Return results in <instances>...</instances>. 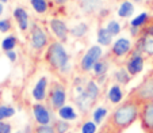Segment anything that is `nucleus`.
<instances>
[{
    "label": "nucleus",
    "mask_w": 153,
    "mask_h": 133,
    "mask_svg": "<svg viewBox=\"0 0 153 133\" xmlns=\"http://www.w3.org/2000/svg\"><path fill=\"white\" fill-rule=\"evenodd\" d=\"M142 68H144V58H142V56L138 55V53L133 55L131 58L126 63V69L130 75H137V73H140L142 71Z\"/></svg>",
    "instance_id": "obj_8"
},
{
    "label": "nucleus",
    "mask_w": 153,
    "mask_h": 133,
    "mask_svg": "<svg viewBox=\"0 0 153 133\" xmlns=\"http://www.w3.org/2000/svg\"><path fill=\"white\" fill-rule=\"evenodd\" d=\"M46 42H48L46 34L43 33L42 29H39L38 26H35L34 30H33V33H31V46L34 48V49L39 50L46 45Z\"/></svg>",
    "instance_id": "obj_9"
},
{
    "label": "nucleus",
    "mask_w": 153,
    "mask_h": 133,
    "mask_svg": "<svg viewBox=\"0 0 153 133\" xmlns=\"http://www.w3.org/2000/svg\"><path fill=\"white\" fill-rule=\"evenodd\" d=\"M142 49L148 53V55H153V37L146 35L142 40Z\"/></svg>",
    "instance_id": "obj_27"
},
{
    "label": "nucleus",
    "mask_w": 153,
    "mask_h": 133,
    "mask_svg": "<svg viewBox=\"0 0 153 133\" xmlns=\"http://www.w3.org/2000/svg\"><path fill=\"white\" fill-rule=\"evenodd\" d=\"M111 37H113V35L108 33L107 29H100L98 31V42L100 43V45H110Z\"/></svg>",
    "instance_id": "obj_19"
},
{
    "label": "nucleus",
    "mask_w": 153,
    "mask_h": 133,
    "mask_svg": "<svg viewBox=\"0 0 153 133\" xmlns=\"http://www.w3.org/2000/svg\"><path fill=\"white\" fill-rule=\"evenodd\" d=\"M87 30H88V26H87L85 23H80L73 27V29L71 30V33H72V35H75V37H83L87 33Z\"/></svg>",
    "instance_id": "obj_28"
},
{
    "label": "nucleus",
    "mask_w": 153,
    "mask_h": 133,
    "mask_svg": "<svg viewBox=\"0 0 153 133\" xmlns=\"http://www.w3.org/2000/svg\"><path fill=\"white\" fill-rule=\"evenodd\" d=\"M1 14H3V4L0 3V15H1Z\"/></svg>",
    "instance_id": "obj_38"
},
{
    "label": "nucleus",
    "mask_w": 153,
    "mask_h": 133,
    "mask_svg": "<svg viewBox=\"0 0 153 133\" xmlns=\"http://www.w3.org/2000/svg\"><path fill=\"white\" fill-rule=\"evenodd\" d=\"M107 116V110L104 107H96L95 111H94V122L95 124H102L103 118Z\"/></svg>",
    "instance_id": "obj_25"
},
{
    "label": "nucleus",
    "mask_w": 153,
    "mask_h": 133,
    "mask_svg": "<svg viewBox=\"0 0 153 133\" xmlns=\"http://www.w3.org/2000/svg\"><path fill=\"white\" fill-rule=\"evenodd\" d=\"M65 99H67V91H65V88L61 84L56 83V86H53L52 91H50V102H52L53 109L60 110L65 105Z\"/></svg>",
    "instance_id": "obj_5"
},
{
    "label": "nucleus",
    "mask_w": 153,
    "mask_h": 133,
    "mask_svg": "<svg viewBox=\"0 0 153 133\" xmlns=\"http://www.w3.org/2000/svg\"><path fill=\"white\" fill-rule=\"evenodd\" d=\"M130 48H131V43H130V41L127 40V38H119V40H117L115 43H114L113 53L115 56H118V57H122V56H125L129 52Z\"/></svg>",
    "instance_id": "obj_13"
},
{
    "label": "nucleus",
    "mask_w": 153,
    "mask_h": 133,
    "mask_svg": "<svg viewBox=\"0 0 153 133\" xmlns=\"http://www.w3.org/2000/svg\"><path fill=\"white\" fill-rule=\"evenodd\" d=\"M133 11H134L133 4L130 3V1H123V3L121 4V7H119V10H118V15L121 18H127V16H130V15L133 14Z\"/></svg>",
    "instance_id": "obj_18"
},
{
    "label": "nucleus",
    "mask_w": 153,
    "mask_h": 133,
    "mask_svg": "<svg viewBox=\"0 0 153 133\" xmlns=\"http://www.w3.org/2000/svg\"><path fill=\"white\" fill-rule=\"evenodd\" d=\"M15 114V109L11 106H0V121H4Z\"/></svg>",
    "instance_id": "obj_24"
},
{
    "label": "nucleus",
    "mask_w": 153,
    "mask_h": 133,
    "mask_svg": "<svg viewBox=\"0 0 153 133\" xmlns=\"http://www.w3.org/2000/svg\"><path fill=\"white\" fill-rule=\"evenodd\" d=\"M102 57V48L95 45V46H91L90 49L87 50V53L83 56L80 61V66L84 72H88V71L94 69V65L99 61V58Z\"/></svg>",
    "instance_id": "obj_4"
},
{
    "label": "nucleus",
    "mask_w": 153,
    "mask_h": 133,
    "mask_svg": "<svg viewBox=\"0 0 153 133\" xmlns=\"http://www.w3.org/2000/svg\"><path fill=\"white\" fill-rule=\"evenodd\" d=\"M46 87H48V79L43 76L35 84L34 90H33V98L38 102L43 101V99L46 98Z\"/></svg>",
    "instance_id": "obj_12"
},
{
    "label": "nucleus",
    "mask_w": 153,
    "mask_h": 133,
    "mask_svg": "<svg viewBox=\"0 0 153 133\" xmlns=\"http://www.w3.org/2000/svg\"><path fill=\"white\" fill-rule=\"evenodd\" d=\"M102 6H103V3L99 0H84V1H81V8L84 12H95L100 10Z\"/></svg>",
    "instance_id": "obj_17"
},
{
    "label": "nucleus",
    "mask_w": 153,
    "mask_h": 133,
    "mask_svg": "<svg viewBox=\"0 0 153 133\" xmlns=\"http://www.w3.org/2000/svg\"><path fill=\"white\" fill-rule=\"evenodd\" d=\"M35 133H56V130L50 125H39L35 129Z\"/></svg>",
    "instance_id": "obj_33"
},
{
    "label": "nucleus",
    "mask_w": 153,
    "mask_h": 133,
    "mask_svg": "<svg viewBox=\"0 0 153 133\" xmlns=\"http://www.w3.org/2000/svg\"><path fill=\"white\" fill-rule=\"evenodd\" d=\"M68 129H69V125H68L67 121H64V120H60V121L56 122L54 130H56L57 133H65Z\"/></svg>",
    "instance_id": "obj_32"
},
{
    "label": "nucleus",
    "mask_w": 153,
    "mask_h": 133,
    "mask_svg": "<svg viewBox=\"0 0 153 133\" xmlns=\"http://www.w3.org/2000/svg\"><path fill=\"white\" fill-rule=\"evenodd\" d=\"M50 29H52V31L60 38V41H67L68 29H67V25L64 23L62 20L52 19L50 20Z\"/></svg>",
    "instance_id": "obj_11"
},
{
    "label": "nucleus",
    "mask_w": 153,
    "mask_h": 133,
    "mask_svg": "<svg viewBox=\"0 0 153 133\" xmlns=\"http://www.w3.org/2000/svg\"><path fill=\"white\" fill-rule=\"evenodd\" d=\"M141 120L145 129L153 132V102H148L142 106Z\"/></svg>",
    "instance_id": "obj_6"
},
{
    "label": "nucleus",
    "mask_w": 153,
    "mask_h": 133,
    "mask_svg": "<svg viewBox=\"0 0 153 133\" xmlns=\"http://www.w3.org/2000/svg\"><path fill=\"white\" fill-rule=\"evenodd\" d=\"M30 1H31L33 8L37 12H39V14H43L48 10V4L45 0H30Z\"/></svg>",
    "instance_id": "obj_26"
},
{
    "label": "nucleus",
    "mask_w": 153,
    "mask_h": 133,
    "mask_svg": "<svg viewBox=\"0 0 153 133\" xmlns=\"http://www.w3.org/2000/svg\"><path fill=\"white\" fill-rule=\"evenodd\" d=\"M107 30H108V33H110L111 35H117L121 31V26H119L118 22L111 20V22H108V25H107Z\"/></svg>",
    "instance_id": "obj_29"
},
{
    "label": "nucleus",
    "mask_w": 153,
    "mask_h": 133,
    "mask_svg": "<svg viewBox=\"0 0 153 133\" xmlns=\"http://www.w3.org/2000/svg\"><path fill=\"white\" fill-rule=\"evenodd\" d=\"M11 130H12L11 125L4 121H0V133H11Z\"/></svg>",
    "instance_id": "obj_34"
},
{
    "label": "nucleus",
    "mask_w": 153,
    "mask_h": 133,
    "mask_svg": "<svg viewBox=\"0 0 153 133\" xmlns=\"http://www.w3.org/2000/svg\"><path fill=\"white\" fill-rule=\"evenodd\" d=\"M140 114V102L133 96L118 106L110 117V125L118 130H123L133 125Z\"/></svg>",
    "instance_id": "obj_1"
},
{
    "label": "nucleus",
    "mask_w": 153,
    "mask_h": 133,
    "mask_svg": "<svg viewBox=\"0 0 153 133\" xmlns=\"http://www.w3.org/2000/svg\"><path fill=\"white\" fill-rule=\"evenodd\" d=\"M81 133H96V124L91 121L84 122L83 128H81Z\"/></svg>",
    "instance_id": "obj_31"
},
{
    "label": "nucleus",
    "mask_w": 153,
    "mask_h": 133,
    "mask_svg": "<svg viewBox=\"0 0 153 133\" xmlns=\"http://www.w3.org/2000/svg\"><path fill=\"white\" fill-rule=\"evenodd\" d=\"M14 16L18 20V25H19L20 30H26L29 27V15L25 11L23 8H16L14 11Z\"/></svg>",
    "instance_id": "obj_14"
},
{
    "label": "nucleus",
    "mask_w": 153,
    "mask_h": 133,
    "mask_svg": "<svg viewBox=\"0 0 153 133\" xmlns=\"http://www.w3.org/2000/svg\"><path fill=\"white\" fill-rule=\"evenodd\" d=\"M136 1H140V0H136Z\"/></svg>",
    "instance_id": "obj_41"
},
{
    "label": "nucleus",
    "mask_w": 153,
    "mask_h": 133,
    "mask_svg": "<svg viewBox=\"0 0 153 133\" xmlns=\"http://www.w3.org/2000/svg\"><path fill=\"white\" fill-rule=\"evenodd\" d=\"M33 111H34V117H35V121L38 122L39 125H49L50 122V113L49 110L46 109V106H43L41 103L34 105L33 107Z\"/></svg>",
    "instance_id": "obj_7"
},
{
    "label": "nucleus",
    "mask_w": 153,
    "mask_h": 133,
    "mask_svg": "<svg viewBox=\"0 0 153 133\" xmlns=\"http://www.w3.org/2000/svg\"><path fill=\"white\" fill-rule=\"evenodd\" d=\"M58 116L64 121H72V120L77 118V114H76V111L73 110L72 106H62L58 110Z\"/></svg>",
    "instance_id": "obj_16"
},
{
    "label": "nucleus",
    "mask_w": 153,
    "mask_h": 133,
    "mask_svg": "<svg viewBox=\"0 0 153 133\" xmlns=\"http://www.w3.org/2000/svg\"><path fill=\"white\" fill-rule=\"evenodd\" d=\"M85 93L88 94V95H90L94 101H96V99H98V96H99V87L96 86L94 81H90V83L85 86Z\"/></svg>",
    "instance_id": "obj_21"
},
{
    "label": "nucleus",
    "mask_w": 153,
    "mask_h": 133,
    "mask_svg": "<svg viewBox=\"0 0 153 133\" xmlns=\"http://www.w3.org/2000/svg\"><path fill=\"white\" fill-rule=\"evenodd\" d=\"M7 0H0V3H6Z\"/></svg>",
    "instance_id": "obj_39"
},
{
    "label": "nucleus",
    "mask_w": 153,
    "mask_h": 133,
    "mask_svg": "<svg viewBox=\"0 0 153 133\" xmlns=\"http://www.w3.org/2000/svg\"><path fill=\"white\" fill-rule=\"evenodd\" d=\"M107 98L110 99L111 103H119L123 98V93H122V88L118 86V84H114L111 87L108 93H107Z\"/></svg>",
    "instance_id": "obj_15"
},
{
    "label": "nucleus",
    "mask_w": 153,
    "mask_h": 133,
    "mask_svg": "<svg viewBox=\"0 0 153 133\" xmlns=\"http://www.w3.org/2000/svg\"><path fill=\"white\" fill-rule=\"evenodd\" d=\"M148 35H150V37H153V26L148 29Z\"/></svg>",
    "instance_id": "obj_37"
},
{
    "label": "nucleus",
    "mask_w": 153,
    "mask_h": 133,
    "mask_svg": "<svg viewBox=\"0 0 153 133\" xmlns=\"http://www.w3.org/2000/svg\"><path fill=\"white\" fill-rule=\"evenodd\" d=\"M6 55H7V57H8V60L10 61H16V53L14 52V50H10V52H6Z\"/></svg>",
    "instance_id": "obj_36"
},
{
    "label": "nucleus",
    "mask_w": 153,
    "mask_h": 133,
    "mask_svg": "<svg viewBox=\"0 0 153 133\" xmlns=\"http://www.w3.org/2000/svg\"><path fill=\"white\" fill-rule=\"evenodd\" d=\"M115 79L119 84H126L130 79V73L127 72V69H123V68H122V69H119L115 72Z\"/></svg>",
    "instance_id": "obj_23"
},
{
    "label": "nucleus",
    "mask_w": 153,
    "mask_h": 133,
    "mask_svg": "<svg viewBox=\"0 0 153 133\" xmlns=\"http://www.w3.org/2000/svg\"><path fill=\"white\" fill-rule=\"evenodd\" d=\"M146 19H148V15L145 14V12H142L141 15H138L137 18H134V19L131 20V26H133V27H140V26H142V25L146 22Z\"/></svg>",
    "instance_id": "obj_30"
},
{
    "label": "nucleus",
    "mask_w": 153,
    "mask_h": 133,
    "mask_svg": "<svg viewBox=\"0 0 153 133\" xmlns=\"http://www.w3.org/2000/svg\"><path fill=\"white\" fill-rule=\"evenodd\" d=\"M107 69H108V64H107L106 61L99 60L98 63L94 65V71H95L96 76H104V73L107 72Z\"/></svg>",
    "instance_id": "obj_22"
},
{
    "label": "nucleus",
    "mask_w": 153,
    "mask_h": 133,
    "mask_svg": "<svg viewBox=\"0 0 153 133\" xmlns=\"http://www.w3.org/2000/svg\"><path fill=\"white\" fill-rule=\"evenodd\" d=\"M46 58H48V63L53 68L60 69L62 72L68 66V53L60 42H53L50 45L46 53Z\"/></svg>",
    "instance_id": "obj_2"
},
{
    "label": "nucleus",
    "mask_w": 153,
    "mask_h": 133,
    "mask_svg": "<svg viewBox=\"0 0 153 133\" xmlns=\"http://www.w3.org/2000/svg\"><path fill=\"white\" fill-rule=\"evenodd\" d=\"M62 1H64V0H58V3H62Z\"/></svg>",
    "instance_id": "obj_40"
},
{
    "label": "nucleus",
    "mask_w": 153,
    "mask_h": 133,
    "mask_svg": "<svg viewBox=\"0 0 153 133\" xmlns=\"http://www.w3.org/2000/svg\"><path fill=\"white\" fill-rule=\"evenodd\" d=\"M10 27H11L10 20H7V19L0 20V31H1V33H7L10 30Z\"/></svg>",
    "instance_id": "obj_35"
},
{
    "label": "nucleus",
    "mask_w": 153,
    "mask_h": 133,
    "mask_svg": "<svg viewBox=\"0 0 153 133\" xmlns=\"http://www.w3.org/2000/svg\"><path fill=\"white\" fill-rule=\"evenodd\" d=\"M75 102H76V105H77L79 110L83 111V113H85V111H88V110L91 109V106L94 105V102L95 101H94V99L85 93V88H84L83 93H80L75 98Z\"/></svg>",
    "instance_id": "obj_10"
},
{
    "label": "nucleus",
    "mask_w": 153,
    "mask_h": 133,
    "mask_svg": "<svg viewBox=\"0 0 153 133\" xmlns=\"http://www.w3.org/2000/svg\"><path fill=\"white\" fill-rule=\"evenodd\" d=\"M15 45H16V38L14 35H10V37L4 38L3 42H1V48H3L4 52H10V50H14Z\"/></svg>",
    "instance_id": "obj_20"
},
{
    "label": "nucleus",
    "mask_w": 153,
    "mask_h": 133,
    "mask_svg": "<svg viewBox=\"0 0 153 133\" xmlns=\"http://www.w3.org/2000/svg\"><path fill=\"white\" fill-rule=\"evenodd\" d=\"M133 98L138 102H153V76L146 78L133 93Z\"/></svg>",
    "instance_id": "obj_3"
}]
</instances>
